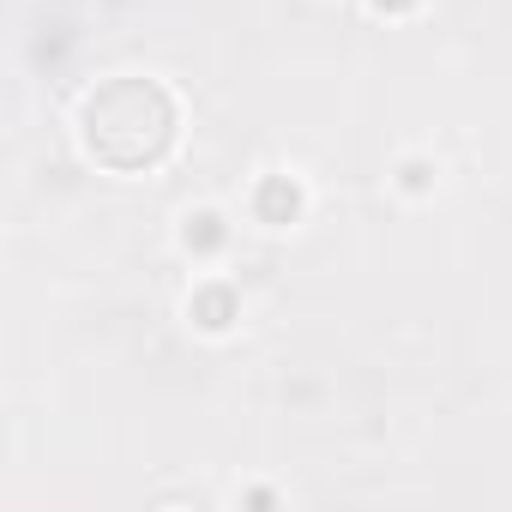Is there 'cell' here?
I'll return each instance as SVG.
<instances>
[{
    "mask_svg": "<svg viewBox=\"0 0 512 512\" xmlns=\"http://www.w3.org/2000/svg\"><path fill=\"white\" fill-rule=\"evenodd\" d=\"M79 133L103 169L139 175V169L163 163V151L175 145V97L157 79H109L103 91L85 97Z\"/></svg>",
    "mask_w": 512,
    "mask_h": 512,
    "instance_id": "1",
    "label": "cell"
},
{
    "mask_svg": "<svg viewBox=\"0 0 512 512\" xmlns=\"http://www.w3.org/2000/svg\"><path fill=\"white\" fill-rule=\"evenodd\" d=\"M296 205H302V199H296V187L284 193V181H266V199H260V211H266L272 223H290V217H296Z\"/></svg>",
    "mask_w": 512,
    "mask_h": 512,
    "instance_id": "2",
    "label": "cell"
},
{
    "mask_svg": "<svg viewBox=\"0 0 512 512\" xmlns=\"http://www.w3.org/2000/svg\"><path fill=\"white\" fill-rule=\"evenodd\" d=\"M374 7H386V0H374ZM404 7H410V0H404Z\"/></svg>",
    "mask_w": 512,
    "mask_h": 512,
    "instance_id": "3",
    "label": "cell"
}]
</instances>
